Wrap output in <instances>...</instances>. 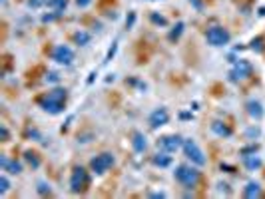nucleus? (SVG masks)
I'll return each instance as SVG.
<instances>
[{"instance_id": "obj_15", "label": "nucleus", "mask_w": 265, "mask_h": 199, "mask_svg": "<svg viewBox=\"0 0 265 199\" xmlns=\"http://www.w3.org/2000/svg\"><path fill=\"white\" fill-rule=\"evenodd\" d=\"M152 163L156 165V167H170L172 165V155L168 153V151H158L154 157H152Z\"/></svg>"}, {"instance_id": "obj_11", "label": "nucleus", "mask_w": 265, "mask_h": 199, "mask_svg": "<svg viewBox=\"0 0 265 199\" xmlns=\"http://www.w3.org/2000/svg\"><path fill=\"white\" fill-rule=\"evenodd\" d=\"M132 147H134L136 153H144L148 149V141H146V135L142 132H132Z\"/></svg>"}, {"instance_id": "obj_25", "label": "nucleus", "mask_w": 265, "mask_h": 199, "mask_svg": "<svg viewBox=\"0 0 265 199\" xmlns=\"http://www.w3.org/2000/svg\"><path fill=\"white\" fill-rule=\"evenodd\" d=\"M50 191L52 189H50V185L46 181H38V193L40 195H50Z\"/></svg>"}, {"instance_id": "obj_31", "label": "nucleus", "mask_w": 265, "mask_h": 199, "mask_svg": "<svg viewBox=\"0 0 265 199\" xmlns=\"http://www.w3.org/2000/svg\"><path fill=\"white\" fill-rule=\"evenodd\" d=\"M148 195H150V197H166V193H164V191H150Z\"/></svg>"}, {"instance_id": "obj_27", "label": "nucleus", "mask_w": 265, "mask_h": 199, "mask_svg": "<svg viewBox=\"0 0 265 199\" xmlns=\"http://www.w3.org/2000/svg\"><path fill=\"white\" fill-rule=\"evenodd\" d=\"M48 0H28V6L30 8H40V6H46Z\"/></svg>"}, {"instance_id": "obj_7", "label": "nucleus", "mask_w": 265, "mask_h": 199, "mask_svg": "<svg viewBox=\"0 0 265 199\" xmlns=\"http://www.w3.org/2000/svg\"><path fill=\"white\" fill-rule=\"evenodd\" d=\"M50 58L60 66H70L74 62V50L70 46H66V44H58L50 52Z\"/></svg>"}, {"instance_id": "obj_10", "label": "nucleus", "mask_w": 265, "mask_h": 199, "mask_svg": "<svg viewBox=\"0 0 265 199\" xmlns=\"http://www.w3.org/2000/svg\"><path fill=\"white\" fill-rule=\"evenodd\" d=\"M168 122H170V112H168L166 108H156V110L150 114V118H148V124H150V128H154V130L166 126Z\"/></svg>"}, {"instance_id": "obj_6", "label": "nucleus", "mask_w": 265, "mask_h": 199, "mask_svg": "<svg viewBox=\"0 0 265 199\" xmlns=\"http://www.w3.org/2000/svg\"><path fill=\"white\" fill-rule=\"evenodd\" d=\"M88 185H90L88 171L84 167H76L72 171V175H70V189H72V193H82V191H86Z\"/></svg>"}, {"instance_id": "obj_2", "label": "nucleus", "mask_w": 265, "mask_h": 199, "mask_svg": "<svg viewBox=\"0 0 265 199\" xmlns=\"http://www.w3.org/2000/svg\"><path fill=\"white\" fill-rule=\"evenodd\" d=\"M174 177H176V181H178L180 185H184L186 189H194V187L199 183V179H201V171H199L198 167H194V165L182 163V165L176 167Z\"/></svg>"}, {"instance_id": "obj_19", "label": "nucleus", "mask_w": 265, "mask_h": 199, "mask_svg": "<svg viewBox=\"0 0 265 199\" xmlns=\"http://www.w3.org/2000/svg\"><path fill=\"white\" fill-rule=\"evenodd\" d=\"M48 8H52L54 12H64L66 6H68V0H48L46 2Z\"/></svg>"}, {"instance_id": "obj_20", "label": "nucleus", "mask_w": 265, "mask_h": 199, "mask_svg": "<svg viewBox=\"0 0 265 199\" xmlns=\"http://www.w3.org/2000/svg\"><path fill=\"white\" fill-rule=\"evenodd\" d=\"M265 40H263V36H257V38H253L251 42H249V48L253 50V52H257V54H261L263 50H265V44H263Z\"/></svg>"}, {"instance_id": "obj_9", "label": "nucleus", "mask_w": 265, "mask_h": 199, "mask_svg": "<svg viewBox=\"0 0 265 199\" xmlns=\"http://www.w3.org/2000/svg\"><path fill=\"white\" fill-rule=\"evenodd\" d=\"M158 147L162 149V151H168V153H176L178 149H182L184 147V137L182 135H164V137H160L158 139Z\"/></svg>"}, {"instance_id": "obj_14", "label": "nucleus", "mask_w": 265, "mask_h": 199, "mask_svg": "<svg viewBox=\"0 0 265 199\" xmlns=\"http://www.w3.org/2000/svg\"><path fill=\"white\" fill-rule=\"evenodd\" d=\"M245 110H247V114L253 118V120H261L263 118V106H261V102L259 100H249L247 104H245Z\"/></svg>"}, {"instance_id": "obj_3", "label": "nucleus", "mask_w": 265, "mask_h": 199, "mask_svg": "<svg viewBox=\"0 0 265 199\" xmlns=\"http://www.w3.org/2000/svg\"><path fill=\"white\" fill-rule=\"evenodd\" d=\"M205 40H207L209 46L221 48V46H227V44H229L231 34H229V30L223 28V26H211V28L205 32Z\"/></svg>"}, {"instance_id": "obj_28", "label": "nucleus", "mask_w": 265, "mask_h": 199, "mask_svg": "<svg viewBox=\"0 0 265 199\" xmlns=\"http://www.w3.org/2000/svg\"><path fill=\"white\" fill-rule=\"evenodd\" d=\"M60 80V76L56 74V72H48V76H46V82H50V84H56Z\"/></svg>"}, {"instance_id": "obj_16", "label": "nucleus", "mask_w": 265, "mask_h": 199, "mask_svg": "<svg viewBox=\"0 0 265 199\" xmlns=\"http://www.w3.org/2000/svg\"><path fill=\"white\" fill-rule=\"evenodd\" d=\"M243 197H247V199L261 197V185H259L257 181H249V183L243 187Z\"/></svg>"}, {"instance_id": "obj_17", "label": "nucleus", "mask_w": 265, "mask_h": 199, "mask_svg": "<svg viewBox=\"0 0 265 199\" xmlns=\"http://www.w3.org/2000/svg\"><path fill=\"white\" fill-rule=\"evenodd\" d=\"M243 165L249 169V171H255L261 167V159L255 155V153H245L243 155Z\"/></svg>"}, {"instance_id": "obj_30", "label": "nucleus", "mask_w": 265, "mask_h": 199, "mask_svg": "<svg viewBox=\"0 0 265 199\" xmlns=\"http://www.w3.org/2000/svg\"><path fill=\"white\" fill-rule=\"evenodd\" d=\"M76 4H78L80 8H86V6H90V4H92V0H76Z\"/></svg>"}, {"instance_id": "obj_18", "label": "nucleus", "mask_w": 265, "mask_h": 199, "mask_svg": "<svg viewBox=\"0 0 265 199\" xmlns=\"http://www.w3.org/2000/svg\"><path fill=\"white\" fill-rule=\"evenodd\" d=\"M72 38H74V42H76L78 46H86V44L92 40V34H90V32H86V30H78Z\"/></svg>"}, {"instance_id": "obj_23", "label": "nucleus", "mask_w": 265, "mask_h": 199, "mask_svg": "<svg viewBox=\"0 0 265 199\" xmlns=\"http://www.w3.org/2000/svg\"><path fill=\"white\" fill-rule=\"evenodd\" d=\"M150 20H152L154 24H158V26H168V18L162 16V14H158V12H152V14H150Z\"/></svg>"}, {"instance_id": "obj_22", "label": "nucleus", "mask_w": 265, "mask_h": 199, "mask_svg": "<svg viewBox=\"0 0 265 199\" xmlns=\"http://www.w3.org/2000/svg\"><path fill=\"white\" fill-rule=\"evenodd\" d=\"M184 28H186V24H184V22H178V24L174 26V30H172V32L168 34V38H170L172 42H174V40H178V38L182 36V32H184Z\"/></svg>"}, {"instance_id": "obj_13", "label": "nucleus", "mask_w": 265, "mask_h": 199, "mask_svg": "<svg viewBox=\"0 0 265 199\" xmlns=\"http://www.w3.org/2000/svg\"><path fill=\"white\" fill-rule=\"evenodd\" d=\"M211 132L217 135V137H231L233 130L225 124V122H219V120H213L211 122Z\"/></svg>"}, {"instance_id": "obj_12", "label": "nucleus", "mask_w": 265, "mask_h": 199, "mask_svg": "<svg viewBox=\"0 0 265 199\" xmlns=\"http://www.w3.org/2000/svg\"><path fill=\"white\" fill-rule=\"evenodd\" d=\"M0 167H2L4 171H8V173H12V175L22 173V163L20 161H12L6 155H0Z\"/></svg>"}, {"instance_id": "obj_24", "label": "nucleus", "mask_w": 265, "mask_h": 199, "mask_svg": "<svg viewBox=\"0 0 265 199\" xmlns=\"http://www.w3.org/2000/svg\"><path fill=\"white\" fill-rule=\"evenodd\" d=\"M8 189H10V181H8V177H6V175H0V193L4 195Z\"/></svg>"}, {"instance_id": "obj_21", "label": "nucleus", "mask_w": 265, "mask_h": 199, "mask_svg": "<svg viewBox=\"0 0 265 199\" xmlns=\"http://www.w3.org/2000/svg\"><path fill=\"white\" fill-rule=\"evenodd\" d=\"M24 159H26V161H28L34 169H36V167H40V157H38V153H36V151H26V153H24Z\"/></svg>"}, {"instance_id": "obj_4", "label": "nucleus", "mask_w": 265, "mask_h": 199, "mask_svg": "<svg viewBox=\"0 0 265 199\" xmlns=\"http://www.w3.org/2000/svg\"><path fill=\"white\" fill-rule=\"evenodd\" d=\"M251 72H253L251 62H247V60H235L233 66H231V70H229V74H227V78H229V82L239 84V82H245L251 76Z\"/></svg>"}, {"instance_id": "obj_5", "label": "nucleus", "mask_w": 265, "mask_h": 199, "mask_svg": "<svg viewBox=\"0 0 265 199\" xmlns=\"http://www.w3.org/2000/svg\"><path fill=\"white\" fill-rule=\"evenodd\" d=\"M184 153H186V157L194 163V165H205V161H207V157H205V153L201 151V147L198 145V141L196 139H184Z\"/></svg>"}, {"instance_id": "obj_29", "label": "nucleus", "mask_w": 265, "mask_h": 199, "mask_svg": "<svg viewBox=\"0 0 265 199\" xmlns=\"http://www.w3.org/2000/svg\"><path fill=\"white\" fill-rule=\"evenodd\" d=\"M8 130H6V126H0V139H2V141H8Z\"/></svg>"}, {"instance_id": "obj_26", "label": "nucleus", "mask_w": 265, "mask_h": 199, "mask_svg": "<svg viewBox=\"0 0 265 199\" xmlns=\"http://www.w3.org/2000/svg\"><path fill=\"white\" fill-rule=\"evenodd\" d=\"M62 16V12H54V14H44L42 16V22L44 24H48V22H54V20H58Z\"/></svg>"}, {"instance_id": "obj_8", "label": "nucleus", "mask_w": 265, "mask_h": 199, "mask_svg": "<svg viewBox=\"0 0 265 199\" xmlns=\"http://www.w3.org/2000/svg\"><path fill=\"white\" fill-rule=\"evenodd\" d=\"M114 163H116V159H114L112 153H100V155H96V157L90 161V169H92L96 175H104Z\"/></svg>"}, {"instance_id": "obj_1", "label": "nucleus", "mask_w": 265, "mask_h": 199, "mask_svg": "<svg viewBox=\"0 0 265 199\" xmlns=\"http://www.w3.org/2000/svg\"><path fill=\"white\" fill-rule=\"evenodd\" d=\"M66 100H68V90L66 88H54L50 90L48 94H44L38 104L44 112L52 114V116H58L64 112V106H66Z\"/></svg>"}]
</instances>
